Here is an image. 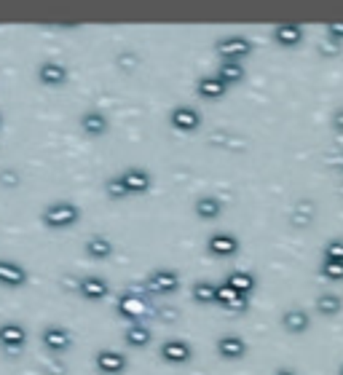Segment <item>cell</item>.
<instances>
[{
	"label": "cell",
	"mask_w": 343,
	"mask_h": 375,
	"mask_svg": "<svg viewBox=\"0 0 343 375\" xmlns=\"http://www.w3.org/2000/svg\"><path fill=\"white\" fill-rule=\"evenodd\" d=\"M41 220L43 225L54 228V231H62V228H70L81 220V207L73 204V201H51L46 204L43 212H41Z\"/></svg>",
	"instance_id": "cell-1"
},
{
	"label": "cell",
	"mask_w": 343,
	"mask_h": 375,
	"mask_svg": "<svg viewBox=\"0 0 343 375\" xmlns=\"http://www.w3.org/2000/svg\"><path fill=\"white\" fill-rule=\"evenodd\" d=\"M217 54L222 59H231V62H242L244 56L252 54V43L247 35H239V33H231L217 41Z\"/></svg>",
	"instance_id": "cell-2"
},
{
	"label": "cell",
	"mask_w": 343,
	"mask_h": 375,
	"mask_svg": "<svg viewBox=\"0 0 343 375\" xmlns=\"http://www.w3.org/2000/svg\"><path fill=\"white\" fill-rule=\"evenodd\" d=\"M148 309H150V306H148V298H143V295L134 292V289L121 292V295H118V303H116V311L129 322H140L145 314H148Z\"/></svg>",
	"instance_id": "cell-3"
},
{
	"label": "cell",
	"mask_w": 343,
	"mask_h": 375,
	"mask_svg": "<svg viewBox=\"0 0 343 375\" xmlns=\"http://www.w3.org/2000/svg\"><path fill=\"white\" fill-rule=\"evenodd\" d=\"M27 343V330L22 322H3L0 324V349L6 354H22Z\"/></svg>",
	"instance_id": "cell-4"
},
{
	"label": "cell",
	"mask_w": 343,
	"mask_h": 375,
	"mask_svg": "<svg viewBox=\"0 0 343 375\" xmlns=\"http://www.w3.org/2000/svg\"><path fill=\"white\" fill-rule=\"evenodd\" d=\"M145 287H148V292H155V295H169V292H175L180 287V274L175 268H155L145 279Z\"/></svg>",
	"instance_id": "cell-5"
},
{
	"label": "cell",
	"mask_w": 343,
	"mask_h": 375,
	"mask_svg": "<svg viewBox=\"0 0 343 375\" xmlns=\"http://www.w3.org/2000/svg\"><path fill=\"white\" fill-rule=\"evenodd\" d=\"M41 343L51 354H62L73 346V332L67 330L65 324H46L41 330Z\"/></svg>",
	"instance_id": "cell-6"
},
{
	"label": "cell",
	"mask_w": 343,
	"mask_h": 375,
	"mask_svg": "<svg viewBox=\"0 0 343 375\" xmlns=\"http://www.w3.org/2000/svg\"><path fill=\"white\" fill-rule=\"evenodd\" d=\"M30 282V271L19 260L0 257V284L3 287H24Z\"/></svg>",
	"instance_id": "cell-7"
},
{
	"label": "cell",
	"mask_w": 343,
	"mask_h": 375,
	"mask_svg": "<svg viewBox=\"0 0 343 375\" xmlns=\"http://www.w3.org/2000/svg\"><path fill=\"white\" fill-rule=\"evenodd\" d=\"M35 76H38V81L43 83V86H62V83H67V78H70V70H67L62 62H56V59H43L41 65L35 67Z\"/></svg>",
	"instance_id": "cell-8"
},
{
	"label": "cell",
	"mask_w": 343,
	"mask_h": 375,
	"mask_svg": "<svg viewBox=\"0 0 343 375\" xmlns=\"http://www.w3.org/2000/svg\"><path fill=\"white\" fill-rule=\"evenodd\" d=\"M94 367L102 375H121L126 370V356L116 349H100L94 354Z\"/></svg>",
	"instance_id": "cell-9"
},
{
	"label": "cell",
	"mask_w": 343,
	"mask_h": 375,
	"mask_svg": "<svg viewBox=\"0 0 343 375\" xmlns=\"http://www.w3.org/2000/svg\"><path fill=\"white\" fill-rule=\"evenodd\" d=\"M169 121L175 129L180 132H196L201 126V113L193 108V105H178V108H172L169 113Z\"/></svg>",
	"instance_id": "cell-10"
},
{
	"label": "cell",
	"mask_w": 343,
	"mask_h": 375,
	"mask_svg": "<svg viewBox=\"0 0 343 375\" xmlns=\"http://www.w3.org/2000/svg\"><path fill=\"white\" fill-rule=\"evenodd\" d=\"M78 292L83 295L86 300H102L111 295V282L105 279V276H83L81 282H78Z\"/></svg>",
	"instance_id": "cell-11"
},
{
	"label": "cell",
	"mask_w": 343,
	"mask_h": 375,
	"mask_svg": "<svg viewBox=\"0 0 343 375\" xmlns=\"http://www.w3.org/2000/svg\"><path fill=\"white\" fill-rule=\"evenodd\" d=\"M81 129L89 134V137H102V134L111 129L108 115L100 108H89V111L81 113Z\"/></svg>",
	"instance_id": "cell-12"
},
{
	"label": "cell",
	"mask_w": 343,
	"mask_h": 375,
	"mask_svg": "<svg viewBox=\"0 0 343 375\" xmlns=\"http://www.w3.org/2000/svg\"><path fill=\"white\" fill-rule=\"evenodd\" d=\"M193 356V349H190L185 341L180 338H169V341L161 343V359L172 364H185Z\"/></svg>",
	"instance_id": "cell-13"
},
{
	"label": "cell",
	"mask_w": 343,
	"mask_h": 375,
	"mask_svg": "<svg viewBox=\"0 0 343 375\" xmlns=\"http://www.w3.org/2000/svg\"><path fill=\"white\" fill-rule=\"evenodd\" d=\"M215 303L217 306H222V309L228 311H247V295H242V292H236V289L231 287V284H225V282H220L217 284V292H215Z\"/></svg>",
	"instance_id": "cell-14"
},
{
	"label": "cell",
	"mask_w": 343,
	"mask_h": 375,
	"mask_svg": "<svg viewBox=\"0 0 343 375\" xmlns=\"http://www.w3.org/2000/svg\"><path fill=\"white\" fill-rule=\"evenodd\" d=\"M121 180H123V185H126L129 193H145V190L150 188V183H153L150 172L143 169V166H129V169H123Z\"/></svg>",
	"instance_id": "cell-15"
},
{
	"label": "cell",
	"mask_w": 343,
	"mask_h": 375,
	"mask_svg": "<svg viewBox=\"0 0 343 375\" xmlns=\"http://www.w3.org/2000/svg\"><path fill=\"white\" fill-rule=\"evenodd\" d=\"M217 354L225 356V359H242L247 354V341L236 332H225L217 338Z\"/></svg>",
	"instance_id": "cell-16"
},
{
	"label": "cell",
	"mask_w": 343,
	"mask_h": 375,
	"mask_svg": "<svg viewBox=\"0 0 343 375\" xmlns=\"http://www.w3.org/2000/svg\"><path fill=\"white\" fill-rule=\"evenodd\" d=\"M311 324V317L306 309H300V306H292V309H287L285 314H282V327L287 332H292V335H298V332H306Z\"/></svg>",
	"instance_id": "cell-17"
},
{
	"label": "cell",
	"mask_w": 343,
	"mask_h": 375,
	"mask_svg": "<svg viewBox=\"0 0 343 375\" xmlns=\"http://www.w3.org/2000/svg\"><path fill=\"white\" fill-rule=\"evenodd\" d=\"M207 247H210V252L228 257V255L239 252V239L228 231H220V233H212L210 239H207Z\"/></svg>",
	"instance_id": "cell-18"
},
{
	"label": "cell",
	"mask_w": 343,
	"mask_h": 375,
	"mask_svg": "<svg viewBox=\"0 0 343 375\" xmlns=\"http://www.w3.org/2000/svg\"><path fill=\"white\" fill-rule=\"evenodd\" d=\"M196 91H199V97H204V100H220V97H225L228 86H225V83H222V81L215 76V73H210V76H201L199 78Z\"/></svg>",
	"instance_id": "cell-19"
},
{
	"label": "cell",
	"mask_w": 343,
	"mask_h": 375,
	"mask_svg": "<svg viewBox=\"0 0 343 375\" xmlns=\"http://www.w3.org/2000/svg\"><path fill=\"white\" fill-rule=\"evenodd\" d=\"M123 341L129 343V346H134V349H143V346H148V343L153 341V330L145 322H132L123 330Z\"/></svg>",
	"instance_id": "cell-20"
},
{
	"label": "cell",
	"mask_w": 343,
	"mask_h": 375,
	"mask_svg": "<svg viewBox=\"0 0 343 375\" xmlns=\"http://www.w3.org/2000/svg\"><path fill=\"white\" fill-rule=\"evenodd\" d=\"M83 250H86V255H89L91 260H108L116 247H113V242L108 239V236H102V233H94V236H89V239H86Z\"/></svg>",
	"instance_id": "cell-21"
},
{
	"label": "cell",
	"mask_w": 343,
	"mask_h": 375,
	"mask_svg": "<svg viewBox=\"0 0 343 375\" xmlns=\"http://www.w3.org/2000/svg\"><path fill=\"white\" fill-rule=\"evenodd\" d=\"M193 210H196V215H199L201 220H215V217H220L222 212V199L220 196H199L196 199V204H193Z\"/></svg>",
	"instance_id": "cell-22"
},
{
	"label": "cell",
	"mask_w": 343,
	"mask_h": 375,
	"mask_svg": "<svg viewBox=\"0 0 343 375\" xmlns=\"http://www.w3.org/2000/svg\"><path fill=\"white\" fill-rule=\"evenodd\" d=\"M215 76L220 78L225 86H233V83H242L244 76H247V70H244L242 62H231V59H222Z\"/></svg>",
	"instance_id": "cell-23"
},
{
	"label": "cell",
	"mask_w": 343,
	"mask_h": 375,
	"mask_svg": "<svg viewBox=\"0 0 343 375\" xmlns=\"http://www.w3.org/2000/svg\"><path fill=\"white\" fill-rule=\"evenodd\" d=\"M225 284H231L236 292H242V295H250L257 284V279H255L250 271H242V268H236V271H228L225 276Z\"/></svg>",
	"instance_id": "cell-24"
},
{
	"label": "cell",
	"mask_w": 343,
	"mask_h": 375,
	"mask_svg": "<svg viewBox=\"0 0 343 375\" xmlns=\"http://www.w3.org/2000/svg\"><path fill=\"white\" fill-rule=\"evenodd\" d=\"M274 41L282 46H295L303 41V27L300 24H277L274 27Z\"/></svg>",
	"instance_id": "cell-25"
},
{
	"label": "cell",
	"mask_w": 343,
	"mask_h": 375,
	"mask_svg": "<svg viewBox=\"0 0 343 375\" xmlns=\"http://www.w3.org/2000/svg\"><path fill=\"white\" fill-rule=\"evenodd\" d=\"M215 292H217V284L210 282V279H201V282H196L193 289H190L193 300L201 303V306H210V303H215Z\"/></svg>",
	"instance_id": "cell-26"
},
{
	"label": "cell",
	"mask_w": 343,
	"mask_h": 375,
	"mask_svg": "<svg viewBox=\"0 0 343 375\" xmlns=\"http://www.w3.org/2000/svg\"><path fill=\"white\" fill-rule=\"evenodd\" d=\"M343 309V300L338 292H322L319 298H317V311L324 314V317H335V314H341Z\"/></svg>",
	"instance_id": "cell-27"
},
{
	"label": "cell",
	"mask_w": 343,
	"mask_h": 375,
	"mask_svg": "<svg viewBox=\"0 0 343 375\" xmlns=\"http://www.w3.org/2000/svg\"><path fill=\"white\" fill-rule=\"evenodd\" d=\"M105 193L111 196V199H126L129 196V190H126V185H123V180H121V175H113V177H108V183H105Z\"/></svg>",
	"instance_id": "cell-28"
},
{
	"label": "cell",
	"mask_w": 343,
	"mask_h": 375,
	"mask_svg": "<svg viewBox=\"0 0 343 375\" xmlns=\"http://www.w3.org/2000/svg\"><path fill=\"white\" fill-rule=\"evenodd\" d=\"M319 271L330 282H343V263H338V260H322Z\"/></svg>",
	"instance_id": "cell-29"
},
{
	"label": "cell",
	"mask_w": 343,
	"mask_h": 375,
	"mask_svg": "<svg viewBox=\"0 0 343 375\" xmlns=\"http://www.w3.org/2000/svg\"><path fill=\"white\" fill-rule=\"evenodd\" d=\"M324 260H338L343 263V239H332L324 244Z\"/></svg>",
	"instance_id": "cell-30"
},
{
	"label": "cell",
	"mask_w": 343,
	"mask_h": 375,
	"mask_svg": "<svg viewBox=\"0 0 343 375\" xmlns=\"http://www.w3.org/2000/svg\"><path fill=\"white\" fill-rule=\"evenodd\" d=\"M19 183H22V177H19L16 169H3L0 172V185L3 188H16Z\"/></svg>",
	"instance_id": "cell-31"
},
{
	"label": "cell",
	"mask_w": 343,
	"mask_h": 375,
	"mask_svg": "<svg viewBox=\"0 0 343 375\" xmlns=\"http://www.w3.org/2000/svg\"><path fill=\"white\" fill-rule=\"evenodd\" d=\"M327 38H330L332 43H343V22L327 24Z\"/></svg>",
	"instance_id": "cell-32"
},
{
	"label": "cell",
	"mask_w": 343,
	"mask_h": 375,
	"mask_svg": "<svg viewBox=\"0 0 343 375\" xmlns=\"http://www.w3.org/2000/svg\"><path fill=\"white\" fill-rule=\"evenodd\" d=\"M332 129L343 134V108H338V111L332 113Z\"/></svg>",
	"instance_id": "cell-33"
},
{
	"label": "cell",
	"mask_w": 343,
	"mask_h": 375,
	"mask_svg": "<svg viewBox=\"0 0 343 375\" xmlns=\"http://www.w3.org/2000/svg\"><path fill=\"white\" fill-rule=\"evenodd\" d=\"M274 375H298V373H295L292 367H277V370H274Z\"/></svg>",
	"instance_id": "cell-34"
},
{
	"label": "cell",
	"mask_w": 343,
	"mask_h": 375,
	"mask_svg": "<svg viewBox=\"0 0 343 375\" xmlns=\"http://www.w3.org/2000/svg\"><path fill=\"white\" fill-rule=\"evenodd\" d=\"M338 169H341V172H343V155H341V158H338Z\"/></svg>",
	"instance_id": "cell-35"
},
{
	"label": "cell",
	"mask_w": 343,
	"mask_h": 375,
	"mask_svg": "<svg viewBox=\"0 0 343 375\" xmlns=\"http://www.w3.org/2000/svg\"><path fill=\"white\" fill-rule=\"evenodd\" d=\"M0 129H3V111H0Z\"/></svg>",
	"instance_id": "cell-36"
},
{
	"label": "cell",
	"mask_w": 343,
	"mask_h": 375,
	"mask_svg": "<svg viewBox=\"0 0 343 375\" xmlns=\"http://www.w3.org/2000/svg\"><path fill=\"white\" fill-rule=\"evenodd\" d=\"M341 375H343V364H341Z\"/></svg>",
	"instance_id": "cell-37"
}]
</instances>
